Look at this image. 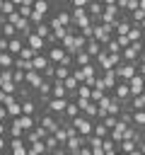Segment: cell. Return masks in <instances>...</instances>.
<instances>
[{"label": "cell", "instance_id": "1", "mask_svg": "<svg viewBox=\"0 0 145 155\" xmlns=\"http://www.w3.org/2000/svg\"><path fill=\"white\" fill-rule=\"evenodd\" d=\"M46 56H48V61H51L53 65H65V68H72V63H75V58H72L70 53H65L60 46L46 48Z\"/></svg>", "mask_w": 145, "mask_h": 155}, {"label": "cell", "instance_id": "2", "mask_svg": "<svg viewBox=\"0 0 145 155\" xmlns=\"http://www.w3.org/2000/svg\"><path fill=\"white\" fill-rule=\"evenodd\" d=\"M92 29H94V41H99L102 46H106V44L114 39V27H109V24L92 22Z\"/></svg>", "mask_w": 145, "mask_h": 155}, {"label": "cell", "instance_id": "3", "mask_svg": "<svg viewBox=\"0 0 145 155\" xmlns=\"http://www.w3.org/2000/svg\"><path fill=\"white\" fill-rule=\"evenodd\" d=\"M111 97H114L116 102H121L123 107H128L130 99H133V97H130V87H128V82H121V80H118V85H116V90L111 92Z\"/></svg>", "mask_w": 145, "mask_h": 155}, {"label": "cell", "instance_id": "4", "mask_svg": "<svg viewBox=\"0 0 145 155\" xmlns=\"http://www.w3.org/2000/svg\"><path fill=\"white\" fill-rule=\"evenodd\" d=\"M72 126H75V131H77L82 138H89V136L94 133V124H92L89 119H85L82 114H80L77 119H72Z\"/></svg>", "mask_w": 145, "mask_h": 155}, {"label": "cell", "instance_id": "5", "mask_svg": "<svg viewBox=\"0 0 145 155\" xmlns=\"http://www.w3.org/2000/svg\"><path fill=\"white\" fill-rule=\"evenodd\" d=\"M116 75H118L121 82H130V80L138 75V68H135L133 63H121V65L116 68Z\"/></svg>", "mask_w": 145, "mask_h": 155}, {"label": "cell", "instance_id": "6", "mask_svg": "<svg viewBox=\"0 0 145 155\" xmlns=\"http://www.w3.org/2000/svg\"><path fill=\"white\" fill-rule=\"evenodd\" d=\"M10 155H29V145L24 138H10Z\"/></svg>", "mask_w": 145, "mask_h": 155}, {"label": "cell", "instance_id": "7", "mask_svg": "<svg viewBox=\"0 0 145 155\" xmlns=\"http://www.w3.org/2000/svg\"><path fill=\"white\" fill-rule=\"evenodd\" d=\"M27 46H29L34 53H46V48H48L46 41H44L39 34H29V36H27Z\"/></svg>", "mask_w": 145, "mask_h": 155}, {"label": "cell", "instance_id": "8", "mask_svg": "<svg viewBox=\"0 0 145 155\" xmlns=\"http://www.w3.org/2000/svg\"><path fill=\"white\" fill-rule=\"evenodd\" d=\"M87 15L92 17V22H102V15H104V2H99V0H89V5H87Z\"/></svg>", "mask_w": 145, "mask_h": 155}, {"label": "cell", "instance_id": "9", "mask_svg": "<svg viewBox=\"0 0 145 155\" xmlns=\"http://www.w3.org/2000/svg\"><path fill=\"white\" fill-rule=\"evenodd\" d=\"M65 109H68V99H51L48 107H46V111L53 114V116H63Z\"/></svg>", "mask_w": 145, "mask_h": 155}, {"label": "cell", "instance_id": "10", "mask_svg": "<svg viewBox=\"0 0 145 155\" xmlns=\"http://www.w3.org/2000/svg\"><path fill=\"white\" fill-rule=\"evenodd\" d=\"M130 29H133V24H130V19L123 15V17L116 22V27H114V36H128Z\"/></svg>", "mask_w": 145, "mask_h": 155}, {"label": "cell", "instance_id": "11", "mask_svg": "<svg viewBox=\"0 0 145 155\" xmlns=\"http://www.w3.org/2000/svg\"><path fill=\"white\" fill-rule=\"evenodd\" d=\"M24 85H27V87H31V90L36 92V90L44 85V75H41V73H36V70H29V73H27V82H24Z\"/></svg>", "mask_w": 145, "mask_h": 155}, {"label": "cell", "instance_id": "12", "mask_svg": "<svg viewBox=\"0 0 145 155\" xmlns=\"http://www.w3.org/2000/svg\"><path fill=\"white\" fill-rule=\"evenodd\" d=\"M128 87H130V97L143 94V92H145V78H143V75H135V78L128 82Z\"/></svg>", "mask_w": 145, "mask_h": 155}, {"label": "cell", "instance_id": "13", "mask_svg": "<svg viewBox=\"0 0 145 155\" xmlns=\"http://www.w3.org/2000/svg\"><path fill=\"white\" fill-rule=\"evenodd\" d=\"M102 78H104V85H106V92L111 94V92L116 90V85H118V75H116V70H106V73H102Z\"/></svg>", "mask_w": 145, "mask_h": 155}, {"label": "cell", "instance_id": "14", "mask_svg": "<svg viewBox=\"0 0 145 155\" xmlns=\"http://www.w3.org/2000/svg\"><path fill=\"white\" fill-rule=\"evenodd\" d=\"M17 12H19V17L29 19L31 12H34V0H19V2H17Z\"/></svg>", "mask_w": 145, "mask_h": 155}, {"label": "cell", "instance_id": "15", "mask_svg": "<svg viewBox=\"0 0 145 155\" xmlns=\"http://www.w3.org/2000/svg\"><path fill=\"white\" fill-rule=\"evenodd\" d=\"M89 63H94V58H92L87 51H77V53H75V63H72V68H87Z\"/></svg>", "mask_w": 145, "mask_h": 155}, {"label": "cell", "instance_id": "16", "mask_svg": "<svg viewBox=\"0 0 145 155\" xmlns=\"http://www.w3.org/2000/svg\"><path fill=\"white\" fill-rule=\"evenodd\" d=\"M31 63H34V70H36V73H41V75H44V70L51 65V61H48V56H46V53H36Z\"/></svg>", "mask_w": 145, "mask_h": 155}, {"label": "cell", "instance_id": "17", "mask_svg": "<svg viewBox=\"0 0 145 155\" xmlns=\"http://www.w3.org/2000/svg\"><path fill=\"white\" fill-rule=\"evenodd\" d=\"M41 111H44V109L36 104V99H29V102L22 104V114H24V116H36V114H41Z\"/></svg>", "mask_w": 145, "mask_h": 155}, {"label": "cell", "instance_id": "18", "mask_svg": "<svg viewBox=\"0 0 145 155\" xmlns=\"http://www.w3.org/2000/svg\"><path fill=\"white\" fill-rule=\"evenodd\" d=\"M87 145L92 148V155H104V140L99 136H89L87 138Z\"/></svg>", "mask_w": 145, "mask_h": 155}, {"label": "cell", "instance_id": "19", "mask_svg": "<svg viewBox=\"0 0 145 155\" xmlns=\"http://www.w3.org/2000/svg\"><path fill=\"white\" fill-rule=\"evenodd\" d=\"M14 56L10 51H0V70H12L14 68Z\"/></svg>", "mask_w": 145, "mask_h": 155}, {"label": "cell", "instance_id": "20", "mask_svg": "<svg viewBox=\"0 0 145 155\" xmlns=\"http://www.w3.org/2000/svg\"><path fill=\"white\" fill-rule=\"evenodd\" d=\"M82 116H85V119H89L92 124H97V121H99V104L89 102V104H87V109L82 111Z\"/></svg>", "mask_w": 145, "mask_h": 155}, {"label": "cell", "instance_id": "21", "mask_svg": "<svg viewBox=\"0 0 145 155\" xmlns=\"http://www.w3.org/2000/svg\"><path fill=\"white\" fill-rule=\"evenodd\" d=\"M7 138H24V131H22V126L17 124V119H12V121L7 124Z\"/></svg>", "mask_w": 145, "mask_h": 155}, {"label": "cell", "instance_id": "22", "mask_svg": "<svg viewBox=\"0 0 145 155\" xmlns=\"http://www.w3.org/2000/svg\"><path fill=\"white\" fill-rule=\"evenodd\" d=\"M138 150V140H121L118 143V155H130Z\"/></svg>", "mask_w": 145, "mask_h": 155}, {"label": "cell", "instance_id": "23", "mask_svg": "<svg viewBox=\"0 0 145 155\" xmlns=\"http://www.w3.org/2000/svg\"><path fill=\"white\" fill-rule=\"evenodd\" d=\"M17 124L22 126V131H24V133H29L31 128H36V119H34V116H24V114H22V116L17 119Z\"/></svg>", "mask_w": 145, "mask_h": 155}, {"label": "cell", "instance_id": "24", "mask_svg": "<svg viewBox=\"0 0 145 155\" xmlns=\"http://www.w3.org/2000/svg\"><path fill=\"white\" fill-rule=\"evenodd\" d=\"M34 34H39V36L46 41V39L53 34V29H51V24H48V22H41V24H36V27H34Z\"/></svg>", "mask_w": 145, "mask_h": 155}, {"label": "cell", "instance_id": "25", "mask_svg": "<svg viewBox=\"0 0 145 155\" xmlns=\"http://www.w3.org/2000/svg\"><path fill=\"white\" fill-rule=\"evenodd\" d=\"M85 51H87V53H89L92 58H97V56H99V53L104 51V46H102L99 41H94V39H89V41H87V46H85Z\"/></svg>", "mask_w": 145, "mask_h": 155}, {"label": "cell", "instance_id": "26", "mask_svg": "<svg viewBox=\"0 0 145 155\" xmlns=\"http://www.w3.org/2000/svg\"><path fill=\"white\" fill-rule=\"evenodd\" d=\"M51 97H53V99H68V90H65V85H63V82H53Z\"/></svg>", "mask_w": 145, "mask_h": 155}, {"label": "cell", "instance_id": "27", "mask_svg": "<svg viewBox=\"0 0 145 155\" xmlns=\"http://www.w3.org/2000/svg\"><path fill=\"white\" fill-rule=\"evenodd\" d=\"M130 126H135L138 131H145V109L133 111V121H130Z\"/></svg>", "mask_w": 145, "mask_h": 155}, {"label": "cell", "instance_id": "28", "mask_svg": "<svg viewBox=\"0 0 145 155\" xmlns=\"http://www.w3.org/2000/svg\"><path fill=\"white\" fill-rule=\"evenodd\" d=\"M14 12H17V2H14V0H2V10H0V15L7 19V17L14 15Z\"/></svg>", "mask_w": 145, "mask_h": 155}, {"label": "cell", "instance_id": "29", "mask_svg": "<svg viewBox=\"0 0 145 155\" xmlns=\"http://www.w3.org/2000/svg\"><path fill=\"white\" fill-rule=\"evenodd\" d=\"M70 75H72V68H65V65H56V82H65Z\"/></svg>", "mask_w": 145, "mask_h": 155}, {"label": "cell", "instance_id": "30", "mask_svg": "<svg viewBox=\"0 0 145 155\" xmlns=\"http://www.w3.org/2000/svg\"><path fill=\"white\" fill-rule=\"evenodd\" d=\"M34 12H39V15L48 17V15H51V5H48L46 0H34Z\"/></svg>", "mask_w": 145, "mask_h": 155}, {"label": "cell", "instance_id": "31", "mask_svg": "<svg viewBox=\"0 0 145 155\" xmlns=\"http://www.w3.org/2000/svg\"><path fill=\"white\" fill-rule=\"evenodd\" d=\"M7 116H10V121H12V119H19V116H22V104H19L17 99H14L12 104H7Z\"/></svg>", "mask_w": 145, "mask_h": 155}, {"label": "cell", "instance_id": "32", "mask_svg": "<svg viewBox=\"0 0 145 155\" xmlns=\"http://www.w3.org/2000/svg\"><path fill=\"white\" fill-rule=\"evenodd\" d=\"M44 143H46V150H48V155H53V153H58V150L63 148V145H60V143H58V140L53 138V133H51V136H48V138H46Z\"/></svg>", "mask_w": 145, "mask_h": 155}, {"label": "cell", "instance_id": "33", "mask_svg": "<svg viewBox=\"0 0 145 155\" xmlns=\"http://www.w3.org/2000/svg\"><path fill=\"white\" fill-rule=\"evenodd\" d=\"M128 107H130L133 111H140V109H145V92H143V94H138V97H133Z\"/></svg>", "mask_w": 145, "mask_h": 155}, {"label": "cell", "instance_id": "34", "mask_svg": "<svg viewBox=\"0 0 145 155\" xmlns=\"http://www.w3.org/2000/svg\"><path fill=\"white\" fill-rule=\"evenodd\" d=\"M128 39H130V44H135V41H145V34H143L140 27H133V29L128 31Z\"/></svg>", "mask_w": 145, "mask_h": 155}, {"label": "cell", "instance_id": "35", "mask_svg": "<svg viewBox=\"0 0 145 155\" xmlns=\"http://www.w3.org/2000/svg\"><path fill=\"white\" fill-rule=\"evenodd\" d=\"M109 133H111V131H109L102 121H97V124H94V133H92V136H99V138L104 140V138H109Z\"/></svg>", "mask_w": 145, "mask_h": 155}, {"label": "cell", "instance_id": "36", "mask_svg": "<svg viewBox=\"0 0 145 155\" xmlns=\"http://www.w3.org/2000/svg\"><path fill=\"white\" fill-rule=\"evenodd\" d=\"M128 19H130V24H133V27H143V22H145V12H143V10H135Z\"/></svg>", "mask_w": 145, "mask_h": 155}, {"label": "cell", "instance_id": "37", "mask_svg": "<svg viewBox=\"0 0 145 155\" xmlns=\"http://www.w3.org/2000/svg\"><path fill=\"white\" fill-rule=\"evenodd\" d=\"M104 155H118V145L111 138H104Z\"/></svg>", "mask_w": 145, "mask_h": 155}, {"label": "cell", "instance_id": "38", "mask_svg": "<svg viewBox=\"0 0 145 155\" xmlns=\"http://www.w3.org/2000/svg\"><path fill=\"white\" fill-rule=\"evenodd\" d=\"M77 97H80V99H87V102H92V87H87V85H80V90H77Z\"/></svg>", "mask_w": 145, "mask_h": 155}, {"label": "cell", "instance_id": "39", "mask_svg": "<svg viewBox=\"0 0 145 155\" xmlns=\"http://www.w3.org/2000/svg\"><path fill=\"white\" fill-rule=\"evenodd\" d=\"M53 138H56L60 145H65V143H68V131H65V128H58V131L53 133Z\"/></svg>", "mask_w": 145, "mask_h": 155}, {"label": "cell", "instance_id": "40", "mask_svg": "<svg viewBox=\"0 0 145 155\" xmlns=\"http://www.w3.org/2000/svg\"><path fill=\"white\" fill-rule=\"evenodd\" d=\"M102 124H104V126H106L109 131H114V128H116V124H118V119H116V116H106V119H104Z\"/></svg>", "mask_w": 145, "mask_h": 155}, {"label": "cell", "instance_id": "41", "mask_svg": "<svg viewBox=\"0 0 145 155\" xmlns=\"http://www.w3.org/2000/svg\"><path fill=\"white\" fill-rule=\"evenodd\" d=\"M7 148H10V138L7 136H0V155L7 153Z\"/></svg>", "mask_w": 145, "mask_h": 155}, {"label": "cell", "instance_id": "42", "mask_svg": "<svg viewBox=\"0 0 145 155\" xmlns=\"http://www.w3.org/2000/svg\"><path fill=\"white\" fill-rule=\"evenodd\" d=\"M104 94H106V92H102V90H92V102H94V104H99V99H102Z\"/></svg>", "mask_w": 145, "mask_h": 155}, {"label": "cell", "instance_id": "43", "mask_svg": "<svg viewBox=\"0 0 145 155\" xmlns=\"http://www.w3.org/2000/svg\"><path fill=\"white\" fill-rule=\"evenodd\" d=\"M0 121H2V124H10V116H7V107H0Z\"/></svg>", "mask_w": 145, "mask_h": 155}, {"label": "cell", "instance_id": "44", "mask_svg": "<svg viewBox=\"0 0 145 155\" xmlns=\"http://www.w3.org/2000/svg\"><path fill=\"white\" fill-rule=\"evenodd\" d=\"M135 68H138V75H143V78H145V61H138V63H135Z\"/></svg>", "mask_w": 145, "mask_h": 155}, {"label": "cell", "instance_id": "45", "mask_svg": "<svg viewBox=\"0 0 145 155\" xmlns=\"http://www.w3.org/2000/svg\"><path fill=\"white\" fill-rule=\"evenodd\" d=\"M77 155H92V148H89V145H82V150H80Z\"/></svg>", "mask_w": 145, "mask_h": 155}, {"label": "cell", "instance_id": "46", "mask_svg": "<svg viewBox=\"0 0 145 155\" xmlns=\"http://www.w3.org/2000/svg\"><path fill=\"white\" fill-rule=\"evenodd\" d=\"M0 136H7V124L0 121Z\"/></svg>", "mask_w": 145, "mask_h": 155}, {"label": "cell", "instance_id": "47", "mask_svg": "<svg viewBox=\"0 0 145 155\" xmlns=\"http://www.w3.org/2000/svg\"><path fill=\"white\" fill-rule=\"evenodd\" d=\"M130 155H143V153H140V150H135V153H130Z\"/></svg>", "mask_w": 145, "mask_h": 155}, {"label": "cell", "instance_id": "48", "mask_svg": "<svg viewBox=\"0 0 145 155\" xmlns=\"http://www.w3.org/2000/svg\"><path fill=\"white\" fill-rule=\"evenodd\" d=\"M143 56H145V41H143Z\"/></svg>", "mask_w": 145, "mask_h": 155}]
</instances>
